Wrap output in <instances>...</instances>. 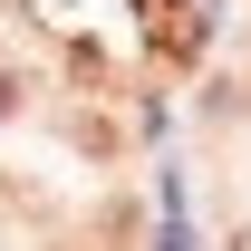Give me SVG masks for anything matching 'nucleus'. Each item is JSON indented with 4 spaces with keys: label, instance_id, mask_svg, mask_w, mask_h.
Masks as SVG:
<instances>
[{
    "label": "nucleus",
    "instance_id": "obj_1",
    "mask_svg": "<svg viewBox=\"0 0 251 251\" xmlns=\"http://www.w3.org/2000/svg\"><path fill=\"white\" fill-rule=\"evenodd\" d=\"M145 10H155L164 58H193V49H203V10H193V0H145Z\"/></svg>",
    "mask_w": 251,
    "mask_h": 251
}]
</instances>
